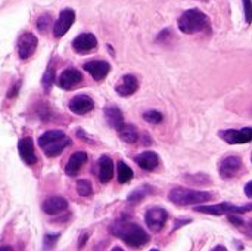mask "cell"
<instances>
[{"label": "cell", "mask_w": 252, "mask_h": 251, "mask_svg": "<svg viewBox=\"0 0 252 251\" xmlns=\"http://www.w3.org/2000/svg\"><path fill=\"white\" fill-rule=\"evenodd\" d=\"M111 251H124L123 249H120V247H115V249H112Z\"/></svg>", "instance_id": "obj_37"}, {"label": "cell", "mask_w": 252, "mask_h": 251, "mask_svg": "<svg viewBox=\"0 0 252 251\" xmlns=\"http://www.w3.org/2000/svg\"><path fill=\"white\" fill-rule=\"evenodd\" d=\"M0 251H13V250H12V247H9V246H1V247H0Z\"/></svg>", "instance_id": "obj_36"}, {"label": "cell", "mask_w": 252, "mask_h": 251, "mask_svg": "<svg viewBox=\"0 0 252 251\" xmlns=\"http://www.w3.org/2000/svg\"><path fill=\"white\" fill-rule=\"evenodd\" d=\"M53 84H55V62L52 59L49 62L46 71H44V75H43V89H44V92L49 93Z\"/></svg>", "instance_id": "obj_24"}, {"label": "cell", "mask_w": 252, "mask_h": 251, "mask_svg": "<svg viewBox=\"0 0 252 251\" xmlns=\"http://www.w3.org/2000/svg\"><path fill=\"white\" fill-rule=\"evenodd\" d=\"M219 136L226 141L230 145H242V143H250L252 141V129L251 127H245V129H229V130H223L219 133Z\"/></svg>", "instance_id": "obj_7"}, {"label": "cell", "mask_w": 252, "mask_h": 251, "mask_svg": "<svg viewBox=\"0 0 252 251\" xmlns=\"http://www.w3.org/2000/svg\"><path fill=\"white\" fill-rule=\"evenodd\" d=\"M154 192V188H151L149 185H143V186H140V188H137L136 191H133L130 195H128V203H139V201H142L146 195H149V194H152Z\"/></svg>", "instance_id": "obj_25"}, {"label": "cell", "mask_w": 252, "mask_h": 251, "mask_svg": "<svg viewBox=\"0 0 252 251\" xmlns=\"http://www.w3.org/2000/svg\"><path fill=\"white\" fill-rule=\"evenodd\" d=\"M83 81V74L77 68H66L61 72L58 84L65 90H71Z\"/></svg>", "instance_id": "obj_13"}, {"label": "cell", "mask_w": 252, "mask_h": 251, "mask_svg": "<svg viewBox=\"0 0 252 251\" xmlns=\"http://www.w3.org/2000/svg\"><path fill=\"white\" fill-rule=\"evenodd\" d=\"M19 87H21V81H16L15 84H13V87L7 92V98L9 99H12V98H15L16 95H18V90H19Z\"/></svg>", "instance_id": "obj_31"}, {"label": "cell", "mask_w": 252, "mask_h": 251, "mask_svg": "<svg viewBox=\"0 0 252 251\" xmlns=\"http://www.w3.org/2000/svg\"><path fill=\"white\" fill-rule=\"evenodd\" d=\"M87 161V154L84 151H78V152H74L69 160H68V164L65 167V173L68 176H77L78 172L81 170V167L84 166V163Z\"/></svg>", "instance_id": "obj_19"}, {"label": "cell", "mask_w": 252, "mask_h": 251, "mask_svg": "<svg viewBox=\"0 0 252 251\" xmlns=\"http://www.w3.org/2000/svg\"><path fill=\"white\" fill-rule=\"evenodd\" d=\"M97 175L100 183H108L114 178V161L108 155L100 157L97 163Z\"/></svg>", "instance_id": "obj_18"}, {"label": "cell", "mask_w": 252, "mask_h": 251, "mask_svg": "<svg viewBox=\"0 0 252 251\" xmlns=\"http://www.w3.org/2000/svg\"><path fill=\"white\" fill-rule=\"evenodd\" d=\"M199 213H205V215H214V216H221V215H241V213H247L251 210V204L248 206H235L230 203H221V204H216V206H199L195 209Z\"/></svg>", "instance_id": "obj_5"}, {"label": "cell", "mask_w": 252, "mask_h": 251, "mask_svg": "<svg viewBox=\"0 0 252 251\" xmlns=\"http://www.w3.org/2000/svg\"><path fill=\"white\" fill-rule=\"evenodd\" d=\"M105 118H106V123L112 127V129H120L123 124H124V117H123V112L120 111L118 107H114V105H109L105 108Z\"/></svg>", "instance_id": "obj_21"}, {"label": "cell", "mask_w": 252, "mask_h": 251, "mask_svg": "<svg viewBox=\"0 0 252 251\" xmlns=\"http://www.w3.org/2000/svg\"><path fill=\"white\" fill-rule=\"evenodd\" d=\"M37 44H38V38L32 33H24V34H21L19 38H18V44H16L18 56L22 61L28 59L35 52Z\"/></svg>", "instance_id": "obj_8"}, {"label": "cell", "mask_w": 252, "mask_h": 251, "mask_svg": "<svg viewBox=\"0 0 252 251\" xmlns=\"http://www.w3.org/2000/svg\"><path fill=\"white\" fill-rule=\"evenodd\" d=\"M245 192H247V197L251 198V182H248V183L245 185Z\"/></svg>", "instance_id": "obj_34"}, {"label": "cell", "mask_w": 252, "mask_h": 251, "mask_svg": "<svg viewBox=\"0 0 252 251\" xmlns=\"http://www.w3.org/2000/svg\"><path fill=\"white\" fill-rule=\"evenodd\" d=\"M74 22H75V12L72 9H63L59 13V18L56 19V22L53 24V36L56 38L63 37Z\"/></svg>", "instance_id": "obj_9"}, {"label": "cell", "mask_w": 252, "mask_h": 251, "mask_svg": "<svg viewBox=\"0 0 252 251\" xmlns=\"http://www.w3.org/2000/svg\"><path fill=\"white\" fill-rule=\"evenodd\" d=\"M96 47H97V38L92 33H83L72 40V49L80 55L90 53Z\"/></svg>", "instance_id": "obj_11"}, {"label": "cell", "mask_w": 252, "mask_h": 251, "mask_svg": "<svg viewBox=\"0 0 252 251\" xmlns=\"http://www.w3.org/2000/svg\"><path fill=\"white\" fill-rule=\"evenodd\" d=\"M77 192L81 195V197H90L93 194V188H92V183L89 180H78L77 182Z\"/></svg>", "instance_id": "obj_28"}, {"label": "cell", "mask_w": 252, "mask_h": 251, "mask_svg": "<svg viewBox=\"0 0 252 251\" xmlns=\"http://www.w3.org/2000/svg\"><path fill=\"white\" fill-rule=\"evenodd\" d=\"M118 136L127 143H136L139 141V132L133 124H123L118 129Z\"/></svg>", "instance_id": "obj_22"}, {"label": "cell", "mask_w": 252, "mask_h": 251, "mask_svg": "<svg viewBox=\"0 0 252 251\" xmlns=\"http://www.w3.org/2000/svg\"><path fill=\"white\" fill-rule=\"evenodd\" d=\"M50 25H53V24H52V16L49 13H44L37 19V28L40 33H47Z\"/></svg>", "instance_id": "obj_26"}, {"label": "cell", "mask_w": 252, "mask_h": 251, "mask_svg": "<svg viewBox=\"0 0 252 251\" xmlns=\"http://www.w3.org/2000/svg\"><path fill=\"white\" fill-rule=\"evenodd\" d=\"M229 220H230V223H233L236 226H244L245 225V222L242 219H239L236 215H229Z\"/></svg>", "instance_id": "obj_32"}, {"label": "cell", "mask_w": 252, "mask_h": 251, "mask_svg": "<svg viewBox=\"0 0 252 251\" xmlns=\"http://www.w3.org/2000/svg\"><path fill=\"white\" fill-rule=\"evenodd\" d=\"M211 198H213V194L210 192L188 189L182 186L173 188L168 194V200L174 203L176 206H198V204L210 201Z\"/></svg>", "instance_id": "obj_4"}, {"label": "cell", "mask_w": 252, "mask_h": 251, "mask_svg": "<svg viewBox=\"0 0 252 251\" xmlns=\"http://www.w3.org/2000/svg\"><path fill=\"white\" fill-rule=\"evenodd\" d=\"M211 251H227V249L224 246H217V247H214Z\"/></svg>", "instance_id": "obj_35"}, {"label": "cell", "mask_w": 252, "mask_h": 251, "mask_svg": "<svg viewBox=\"0 0 252 251\" xmlns=\"http://www.w3.org/2000/svg\"><path fill=\"white\" fill-rule=\"evenodd\" d=\"M58 238H59V234H46L44 235V249L50 250L56 244Z\"/></svg>", "instance_id": "obj_29"}, {"label": "cell", "mask_w": 252, "mask_h": 251, "mask_svg": "<svg viewBox=\"0 0 252 251\" xmlns=\"http://www.w3.org/2000/svg\"><path fill=\"white\" fill-rule=\"evenodd\" d=\"M69 145H71V138L61 130H49L38 138V146L49 158L61 155L63 149L68 148Z\"/></svg>", "instance_id": "obj_3"}, {"label": "cell", "mask_w": 252, "mask_h": 251, "mask_svg": "<svg viewBox=\"0 0 252 251\" xmlns=\"http://www.w3.org/2000/svg\"><path fill=\"white\" fill-rule=\"evenodd\" d=\"M168 220V213L162 207H152L145 213V223L152 232H159Z\"/></svg>", "instance_id": "obj_6"}, {"label": "cell", "mask_w": 252, "mask_h": 251, "mask_svg": "<svg viewBox=\"0 0 252 251\" xmlns=\"http://www.w3.org/2000/svg\"><path fill=\"white\" fill-rule=\"evenodd\" d=\"M242 167H244V163L238 155H229L220 163L219 172L223 179H233L239 175Z\"/></svg>", "instance_id": "obj_10"}, {"label": "cell", "mask_w": 252, "mask_h": 251, "mask_svg": "<svg viewBox=\"0 0 252 251\" xmlns=\"http://www.w3.org/2000/svg\"><path fill=\"white\" fill-rule=\"evenodd\" d=\"M149 251H159V250H157V249H152V250H149Z\"/></svg>", "instance_id": "obj_38"}, {"label": "cell", "mask_w": 252, "mask_h": 251, "mask_svg": "<svg viewBox=\"0 0 252 251\" xmlns=\"http://www.w3.org/2000/svg\"><path fill=\"white\" fill-rule=\"evenodd\" d=\"M134 161L139 164V167H142L143 170H148V172H152L159 166V157L157 152H152V151H146V152L139 154L134 158Z\"/></svg>", "instance_id": "obj_20"}, {"label": "cell", "mask_w": 252, "mask_h": 251, "mask_svg": "<svg viewBox=\"0 0 252 251\" xmlns=\"http://www.w3.org/2000/svg\"><path fill=\"white\" fill-rule=\"evenodd\" d=\"M41 207L46 215L55 216L63 213L68 209V201L63 197H49L47 200H44Z\"/></svg>", "instance_id": "obj_17"}, {"label": "cell", "mask_w": 252, "mask_h": 251, "mask_svg": "<svg viewBox=\"0 0 252 251\" xmlns=\"http://www.w3.org/2000/svg\"><path fill=\"white\" fill-rule=\"evenodd\" d=\"M143 120L148 121V123H151V124H159L164 120V115L159 111L152 109V111H146L143 114Z\"/></svg>", "instance_id": "obj_27"}, {"label": "cell", "mask_w": 252, "mask_h": 251, "mask_svg": "<svg viewBox=\"0 0 252 251\" xmlns=\"http://www.w3.org/2000/svg\"><path fill=\"white\" fill-rule=\"evenodd\" d=\"M83 68L96 80V81H102L103 78H106V75L111 71V65L106 61L102 59H93V61H87L84 62Z\"/></svg>", "instance_id": "obj_12"}, {"label": "cell", "mask_w": 252, "mask_h": 251, "mask_svg": "<svg viewBox=\"0 0 252 251\" xmlns=\"http://www.w3.org/2000/svg\"><path fill=\"white\" fill-rule=\"evenodd\" d=\"M93 108H94V102L87 95H77L69 101V109H71V112H74L77 115H84V114L90 112Z\"/></svg>", "instance_id": "obj_14"}, {"label": "cell", "mask_w": 252, "mask_h": 251, "mask_svg": "<svg viewBox=\"0 0 252 251\" xmlns=\"http://www.w3.org/2000/svg\"><path fill=\"white\" fill-rule=\"evenodd\" d=\"M177 27L183 34L208 33L211 30L210 18L199 9H189L180 15L177 19Z\"/></svg>", "instance_id": "obj_2"}, {"label": "cell", "mask_w": 252, "mask_h": 251, "mask_svg": "<svg viewBox=\"0 0 252 251\" xmlns=\"http://www.w3.org/2000/svg\"><path fill=\"white\" fill-rule=\"evenodd\" d=\"M18 151L19 155L22 158V161L28 166H34L37 163V155H35V149H34V142L31 138H22L18 142Z\"/></svg>", "instance_id": "obj_15"}, {"label": "cell", "mask_w": 252, "mask_h": 251, "mask_svg": "<svg viewBox=\"0 0 252 251\" xmlns=\"http://www.w3.org/2000/svg\"><path fill=\"white\" fill-rule=\"evenodd\" d=\"M87 238H89V234H83V235H81V238L78 240V250H81V249L84 247V244H86Z\"/></svg>", "instance_id": "obj_33"}, {"label": "cell", "mask_w": 252, "mask_h": 251, "mask_svg": "<svg viewBox=\"0 0 252 251\" xmlns=\"http://www.w3.org/2000/svg\"><path fill=\"white\" fill-rule=\"evenodd\" d=\"M111 232L133 249H140L149 241V235L143 231V228L133 222L117 220L111 225Z\"/></svg>", "instance_id": "obj_1"}, {"label": "cell", "mask_w": 252, "mask_h": 251, "mask_svg": "<svg viewBox=\"0 0 252 251\" xmlns=\"http://www.w3.org/2000/svg\"><path fill=\"white\" fill-rule=\"evenodd\" d=\"M244 7H245L247 22H248V24H251V0H244Z\"/></svg>", "instance_id": "obj_30"}, {"label": "cell", "mask_w": 252, "mask_h": 251, "mask_svg": "<svg viewBox=\"0 0 252 251\" xmlns=\"http://www.w3.org/2000/svg\"><path fill=\"white\" fill-rule=\"evenodd\" d=\"M133 176H134L133 170L124 161H118V164H117V179H118V182L123 183V185L128 183L133 179Z\"/></svg>", "instance_id": "obj_23"}, {"label": "cell", "mask_w": 252, "mask_h": 251, "mask_svg": "<svg viewBox=\"0 0 252 251\" xmlns=\"http://www.w3.org/2000/svg\"><path fill=\"white\" fill-rule=\"evenodd\" d=\"M139 89V81L134 75L131 74H127V75H123L120 78V81L117 83L115 86V92L120 95V96H131L137 92Z\"/></svg>", "instance_id": "obj_16"}]
</instances>
